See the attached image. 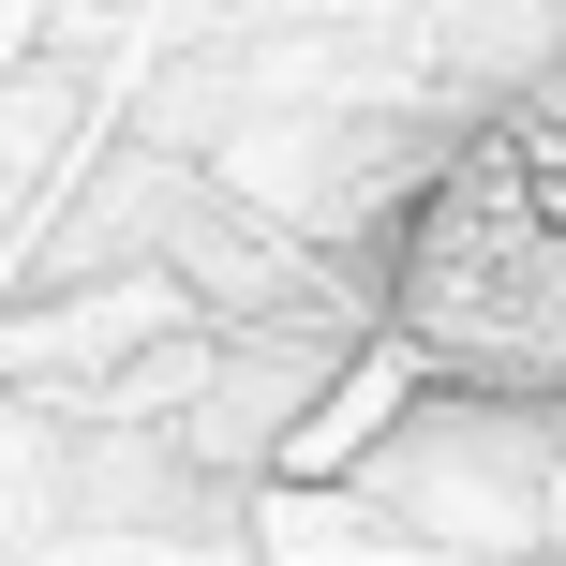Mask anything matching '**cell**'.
I'll use <instances>...</instances> for the list:
<instances>
[{"label": "cell", "instance_id": "cell-1", "mask_svg": "<svg viewBox=\"0 0 566 566\" xmlns=\"http://www.w3.org/2000/svg\"><path fill=\"white\" fill-rule=\"evenodd\" d=\"M373 313L448 402H566V60L402 179Z\"/></svg>", "mask_w": 566, "mask_h": 566}]
</instances>
